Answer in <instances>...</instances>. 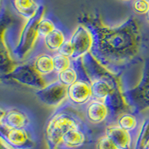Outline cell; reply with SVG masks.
Returning a JSON list of instances; mask_svg holds the SVG:
<instances>
[{"label": "cell", "mask_w": 149, "mask_h": 149, "mask_svg": "<svg viewBox=\"0 0 149 149\" xmlns=\"http://www.w3.org/2000/svg\"><path fill=\"white\" fill-rule=\"evenodd\" d=\"M79 77V72L77 66L76 61H72V65L63 72L58 73V81L66 87L71 86L77 81Z\"/></svg>", "instance_id": "d6986e66"}, {"label": "cell", "mask_w": 149, "mask_h": 149, "mask_svg": "<svg viewBox=\"0 0 149 149\" xmlns=\"http://www.w3.org/2000/svg\"><path fill=\"white\" fill-rule=\"evenodd\" d=\"M2 78L13 80L18 84L40 90L47 85L45 80L36 71L34 66L29 61L19 63L9 74L2 76Z\"/></svg>", "instance_id": "ba28073f"}, {"label": "cell", "mask_w": 149, "mask_h": 149, "mask_svg": "<svg viewBox=\"0 0 149 149\" xmlns=\"http://www.w3.org/2000/svg\"><path fill=\"white\" fill-rule=\"evenodd\" d=\"M104 134L113 142L118 149H134V142L130 134L117 124L106 126Z\"/></svg>", "instance_id": "2e32d148"}, {"label": "cell", "mask_w": 149, "mask_h": 149, "mask_svg": "<svg viewBox=\"0 0 149 149\" xmlns=\"http://www.w3.org/2000/svg\"><path fill=\"white\" fill-rule=\"evenodd\" d=\"M95 149H118V148L107 136L104 134L97 140Z\"/></svg>", "instance_id": "cb8c5ba5"}, {"label": "cell", "mask_w": 149, "mask_h": 149, "mask_svg": "<svg viewBox=\"0 0 149 149\" xmlns=\"http://www.w3.org/2000/svg\"><path fill=\"white\" fill-rule=\"evenodd\" d=\"M58 26L52 19L43 16L37 26V41L42 40Z\"/></svg>", "instance_id": "44dd1931"}, {"label": "cell", "mask_w": 149, "mask_h": 149, "mask_svg": "<svg viewBox=\"0 0 149 149\" xmlns=\"http://www.w3.org/2000/svg\"><path fill=\"white\" fill-rule=\"evenodd\" d=\"M90 31V53L102 66L119 77L142 59L145 37L138 21L130 17L117 26H107L95 17H84L81 23Z\"/></svg>", "instance_id": "6da1fadb"}, {"label": "cell", "mask_w": 149, "mask_h": 149, "mask_svg": "<svg viewBox=\"0 0 149 149\" xmlns=\"http://www.w3.org/2000/svg\"><path fill=\"white\" fill-rule=\"evenodd\" d=\"M122 95L131 110L142 113L149 109V57L145 60L137 84L132 88L122 90Z\"/></svg>", "instance_id": "5b68a950"}, {"label": "cell", "mask_w": 149, "mask_h": 149, "mask_svg": "<svg viewBox=\"0 0 149 149\" xmlns=\"http://www.w3.org/2000/svg\"><path fill=\"white\" fill-rule=\"evenodd\" d=\"M132 9L136 14L139 15H146L149 10V3L145 0H134Z\"/></svg>", "instance_id": "603a6c76"}, {"label": "cell", "mask_w": 149, "mask_h": 149, "mask_svg": "<svg viewBox=\"0 0 149 149\" xmlns=\"http://www.w3.org/2000/svg\"><path fill=\"white\" fill-rule=\"evenodd\" d=\"M144 120L142 113L128 110L119 114L116 120V124L130 134L135 144L142 123Z\"/></svg>", "instance_id": "5bb4252c"}, {"label": "cell", "mask_w": 149, "mask_h": 149, "mask_svg": "<svg viewBox=\"0 0 149 149\" xmlns=\"http://www.w3.org/2000/svg\"><path fill=\"white\" fill-rule=\"evenodd\" d=\"M145 1H146V2H148L149 3V0H145Z\"/></svg>", "instance_id": "83f0119b"}, {"label": "cell", "mask_w": 149, "mask_h": 149, "mask_svg": "<svg viewBox=\"0 0 149 149\" xmlns=\"http://www.w3.org/2000/svg\"><path fill=\"white\" fill-rule=\"evenodd\" d=\"M144 149H149V147H148V148H144Z\"/></svg>", "instance_id": "f546056e"}, {"label": "cell", "mask_w": 149, "mask_h": 149, "mask_svg": "<svg viewBox=\"0 0 149 149\" xmlns=\"http://www.w3.org/2000/svg\"><path fill=\"white\" fill-rule=\"evenodd\" d=\"M0 126L17 129L35 127L32 114L29 110L20 107H2Z\"/></svg>", "instance_id": "9c48e42d"}, {"label": "cell", "mask_w": 149, "mask_h": 149, "mask_svg": "<svg viewBox=\"0 0 149 149\" xmlns=\"http://www.w3.org/2000/svg\"><path fill=\"white\" fill-rule=\"evenodd\" d=\"M149 147V118L144 119L136 139L134 149H144Z\"/></svg>", "instance_id": "ffe728a7"}, {"label": "cell", "mask_w": 149, "mask_h": 149, "mask_svg": "<svg viewBox=\"0 0 149 149\" xmlns=\"http://www.w3.org/2000/svg\"><path fill=\"white\" fill-rule=\"evenodd\" d=\"M10 4L16 14L25 20L34 17L41 5L36 0H10Z\"/></svg>", "instance_id": "e0dca14e"}, {"label": "cell", "mask_w": 149, "mask_h": 149, "mask_svg": "<svg viewBox=\"0 0 149 149\" xmlns=\"http://www.w3.org/2000/svg\"><path fill=\"white\" fill-rule=\"evenodd\" d=\"M58 53L62 54V55L66 56V57H69V58H72V57L73 55V53H74V49H73L72 45L70 39L67 40L61 46V48L58 49Z\"/></svg>", "instance_id": "d4e9b609"}, {"label": "cell", "mask_w": 149, "mask_h": 149, "mask_svg": "<svg viewBox=\"0 0 149 149\" xmlns=\"http://www.w3.org/2000/svg\"><path fill=\"white\" fill-rule=\"evenodd\" d=\"M34 128L17 129L0 126V140L10 149H34L37 145Z\"/></svg>", "instance_id": "52a82bcc"}, {"label": "cell", "mask_w": 149, "mask_h": 149, "mask_svg": "<svg viewBox=\"0 0 149 149\" xmlns=\"http://www.w3.org/2000/svg\"><path fill=\"white\" fill-rule=\"evenodd\" d=\"M146 20H147V22L149 23V10H148L147 14H146Z\"/></svg>", "instance_id": "4316f807"}, {"label": "cell", "mask_w": 149, "mask_h": 149, "mask_svg": "<svg viewBox=\"0 0 149 149\" xmlns=\"http://www.w3.org/2000/svg\"><path fill=\"white\" fill-rule=\"evenodd\" d=\"M84 113L86 120L91 124H98L106 122L107 124L110 117L108 107L103 102L93 99L83 107Z\"/></svg>", "instance_id": "9a60e30c"}, {"label": "cell", "mask_w": 149, "mask_h": 149, "mask_svg": "<svg viewBox=\"0 0 149 149\" xmlns=\"http://www.w3.org/2000/svg\"><path fill=\"white\" fill-rule=\"evenodd\" d=\"M17 63L10 54L8 46L5 43L3 37H1L0 42V72L1 77L5 76L9 74L12 70H14Z\"/></svg>", "instance_id": "ac0fdd59"}, {"label": "cell", "mask_w": 149, "mask_h": 149, "mask_svg": "<svg viewBox=\"0 0 149 149\" xmlns=\"http://www.w3.org/2000/svg\"><path fill=\"white\" fill-rule=\"evenodd\" d=\"M82 64L91 82L92 98L102 101L108 107L110 117L107 125L116 123L119 114L130 110L122 95L119 77L106 70L90 53L82 58Z\"/></svg>", "instance_id": "7a4b0ae2"}, {"label": "cell", "mask_w": 149, "mask_h": 149, "mask_svg": "<svg viewBox=\"0 0 149 149\" xmlns=\"http://www.w3.org/2000/svg\"><path fill=\"white\" fill-rule=\"evenodd\" d=\"M91 138L86 125L70 129L62 137L58 149H75L85 145Z\"/></svg>", "instance_id": "4fadbf2b"}, {"label": "cell", "mask_w": 149, "mask_h": 149, "mask_svg": "<svg viewBox=\"0 0 149 149\" xmlns=\"http://www.w3.org/2000/svg\"><path fill=\"white\" fill-rule=\"evenodd\" d=\"M123 1H131V0H123Z\"/></svg>", "instance_id": "f1b7e54d"}, {"label": "cell", "mask_w": 149, "mask_h": 149, "mask_svg": "<svg viewBox=\"0 0 149 149\" xmlns=\"http://www.w3.org/2000/svg\"><path fill=\"white\" fill-rule=\"evenodd\" d=\"M0 149H10V148H9L8 147H7V146L4 144V143L0 142Z\"/></svg>", "instance_id": "484cf974"}, {"label": "cell", "mask_w": 149, "mask_h": 149, "mask_svg": "<svg viewBox=\"0 0 149 149\" xmlns=\"http://www.w3.org/2000/svg\"><path fill=\"white\" fill-rule=\"evenodd\" d=\"M70 41L72 45L74 53L72 59L75 61L82 58L90 53L93 45V38L90 31L84 25L79 24L72 33Z\"/></svg>", "instance_id": "7c38bea8"}, {"label": "cell", "mask_w": 149, "mask_h": 149, "mask_svg": "<svg viewBox=\"0 0 149 149\" xmlns=\"http://www.w3.org/2000/svg\"><path fill=\"white\" fill-rule=\"evenodd\" d=\"M76 61L79 77L75 83L67 87V102L76 108L88 103L92 99L91 82L82 64V58Z\"/></svg>", "instance_id": "8992f818"}, {"label": "cell", "mask_w": 149, "mask_h": 149, "mask_svg": "<svg viewBox=\"0 0 149 149\" xmlns=\"http://www.w3.org/2000/svg\"><path fill=\"white\" fill-rule=\"evenodd\" d=\"M76 109L66 101L49 117L45 127V139L49 149H58L62 137L70 129L86 125Z\"/></svg>", "instance_id": "3957f363"}, {"label": "cell", "mask_w": 149, "mask_h": 149, "mask_svg": "<svg viewBox=\"0 0 149 149\" xmlns=\"http://www.w3.org/2000/svg\"><path fill=\"white\" fill-rule=\"evenodd\" d=\"M37 99L48 107L58 108L67 100V87L59 81L46 85L34 93Z\"/></svg>", "instance_id": "30bf717a"}, {"label": "cell", "mask_w": 149, "mask_h": 149, "mask_svg": "<svg viewBox=\"0 0 149 149\" xmlns=\"http://www.w3.org/2000/svg\"><path fill=\"white\" fill-rule=\"evenodd\" d=\"M43 16L44 7L41 5L35 15L26 20L18 34L10 36L2 32V36L15 61L22 63L31 52L37 40V26Z\"/></svg>", "instance_id": "277c9868"}, {"label": "cell", "mask_w": 149, "mask_h": 149, "mask_svg": "<svg viewBox=\"0 0 149 149\" xmlns=\"http://www.w3.org/2000/svg\"><path fill=\"white\" fill-rule=\"evenodd\" d=\"M53 55L54 53L42 50L26 61L32 63L36 71L42 77L47 84L58 81V74L54 71L53 64Z\"/></svg>", "instance_id": "8fae6325"}, {"label": "cell", "mask_w": 149, "mask_h": 149, "mask_svg": "<svg viewBox=\"0 0 149 149\" xmlns=\"http://www.w3.org/2000/svg\"><path fill=\"white\" fill-rule=\"evenodd\" d=\"M73 60L71 58L62 55L59 53H54L53 55V64L54 71L57 74L63 72L72 65Z\"/></svg>", "instance_id": "7402d4cb"}]
</instances>
